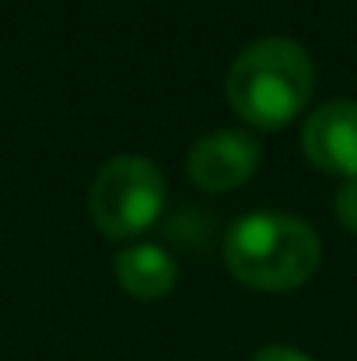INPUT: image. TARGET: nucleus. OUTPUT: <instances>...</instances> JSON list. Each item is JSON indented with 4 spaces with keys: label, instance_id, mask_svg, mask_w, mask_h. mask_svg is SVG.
Here are the masks:
<instances>
[{
    "label": "nucleus",
    "instance_id": "nucleus-1",
    "mask_svg": "<svg viewBox=\"0 0 357 361\" xmlns=\"http://www.w3.org/2000/svg\"><path fill=\"white\" fill-rule=\"evenodd\" d=\"M312 85V56L294 39L266 35L235 56L228 71V102L245 123L280 130L305 109Z\"/></svg>",
    "mask_w": 357,
    "mask_h": 361
},
{
    "label": "nucleus",
    "instance_id": "nucleus-2",
    "mask_svg": "<svg viewBox=\"0 0 357 361\" xmlns=\"http://www.w3.org/2000/svg\"><path fill=\"white\" fill-rule=\"evenodd\" d=\"M322 259L315 228L294 214H245L225 235V263L256 291H294L312 281Z\"/></svg>",
    "mask_w": 357,
    "mask_h": 361
},
{
    "label": "nucleus",
    "instance_id": "nucleus-3",
    "mask_svg": "<svg viewBox=\"0 0 357 361\" xmlns=\"http://www.w3.org/2000/svg\"><path fill=\"white\" fill-rule=\"evenodd\" d=\"M165 207V179L140 154L109 158L92 183V218L109 239L140 235Z\"/></svg>",
    "mask_w": 357,
    "mask_h": 361
},
{
    "label": "nucleus",
    "instance_id": "nucleus-4",
    "mask_svg": "<svg viewBox=\"0 0 357 361\" xmlns=\"http://www.w3.org/2000/svg\"><path fill=\"white\" fill-rule=\"evenodd\" d=\"M259 161H263V147L256 137H249L245 130H218L200 137L189 147L186 172L193 186L207 193H228L256 176Z\"/></svg>",
    "mask_w": 357,
    "mask_h": 361
},
{
    "label": "nucleus",
    "instance_id": "nucleus-5",
    "mask_svg": "<svg viewBox=\"0 0 357 361\" xmlns=\"http://www.w3.org/2000/svg\"><path fill=\"white\" fill-rule=\"evenodd\" d=\"M301 147L305 158L340 179H357V102L337 99L315 109L301 126Z\"/></svg>",
    "mask_w": 357,
    "mask_h": 361
},
{
    "label": "nucleus",
    "instance_id": "nucleus-6",
    "mask_svg": "<svg viewBox=\"0 0 357 361\" xmlns=\"http://www.w3.org/2000/svg\"><path fill=\"white\" fill-rule=\"evenodd\" d=\"M179 267L161 245H130L116 256V281L119 288L133 298H165L175 288Z\"/></svg>",
    "mask_w": 357,
    "mask_h": 361
},
{
    "label": "nucleus",
    "instance_id": "nucleus-7",
    "mask_svg": "<svg viewBox=\"0 0 357 361\" xmlns=\"http://www.w3.org/2000/svg\"><path fill=\"white\" fill-rule=\"evenodd\" d=\"M337 218L347 232L357 235V179H344V186L337 190Z\"/></svg>",
    "mask_w": 357,
    "mask_h": 361
},
{
    "label": "nucleus",
    "instance_id": "nucleus-8",
    "mask_svg": "<svg viewBox=\"0 0 357 361\" xmlns=\"http://www.w3.org/2000/svg\"><path fill=\"white\" fill-rule=\"evenodd\" d=\"M252 361H312V358L294 351V348H287V344H266V348H259L252 355Z\"/></svg>",
    "mask_w": 357,
    "mask_h": 361
}]
</instances>
